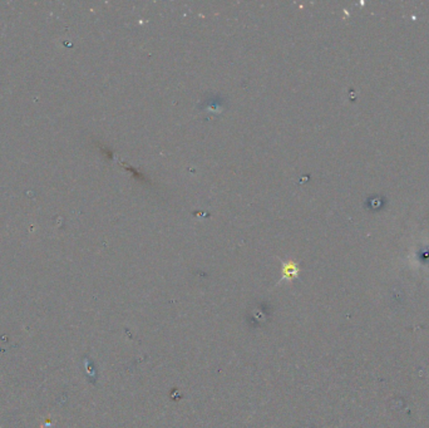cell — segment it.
Returning <instances> with one entry per match:
<instances>
[{
  "label": "cell",
  "mask_w": 429,
  "mask_h": 428,
  "mask_svg": "<svg viewBox=\"0 0 429 428\" xmlns=\"http://www.w3.org/2000/svg\"><path fill=\"white\" fill-rule=\"evenodd\" d=\"M297 276H299V267H297V264H295L294 261H290V263L284 264L283 280L291 281V280L296 279Z\"/></svg>",
  "instance_id": "1"
}]
</instances>
